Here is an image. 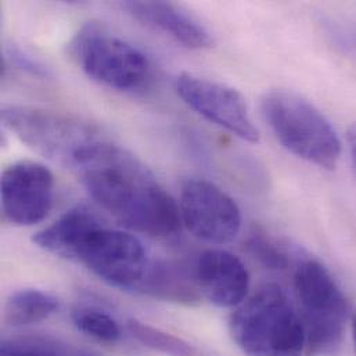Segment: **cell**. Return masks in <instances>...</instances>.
Instances as JSON below:
<instances>
[{"label": "cell", "instance_id": "cell-9", "mask_svg": "<svg viewBox=\"0 0 356 356\" xmlns=\"http://www.w3.org/2000/svg\"><path fill=\"white\" fill-rule=\"evenodd\" d=\"M179 97L197 114L248 143H258L259 132L241 93L232 86L190 72L175 81Z\"/></svg>", "mask_w": 356, "mask_h": 356}, {"label": "cell", "instance_id": "cell-18", "mask_svg": "<svg viewBox=\"0 0 356 356\" xmlns=\"http://www.w3.org/2000/svg\"><path fill=\"white\" fill-rule=\"evenodd\" d=\"M0 356H93L46 337H17L1 343Z\"/></svg>", "mask_w": 356, "mask_h": 356}, {"label": "cell", "instance_id": "cell-3", "mask_svg": "<svg viewBox=\"0 0 356 356\" xmlns=\"http://www.w3.org/2000/svg\"><path fill=\"white\" fill-rule=\"evenodd\" d=\"M3 125L36 154L78 170L106 139L99 128L81 118L31 106H7Z\"/></svg>", "mask_w": 356, "mask_h": 356}, {"label": "cell", "instance_id": "cell-14", "mask_svg": "<svg viewBox=\"0 0 356 356\" xmlns=\"http://www.w3.org/2000/svg\"><path fill=\"white\" fill-rule=\"evenodd\" d=\"M139 293L187 305L198 302L201 298L194 275L188 276L178 266L164 262L152 264Z\"/></svg>", "mask_w": 356, "mask_h": 356}, {"label": "cell", "instance_id": "cell-19", "mask_svg": "<svg viewBox=\"0 0 356 356\" xmlns=\"http://www.w3.org/2000/svg\"><path fill=\"white\" fill-rule=\"evenodd\" d=\"M247 248L251 255L268 269L283 270L290 265L289 252L261 229H254L250 233Z\"/></svg>", "mask_w": 356, "mask_h": 356}, {"label": "cell", "instance_id": "cell-15", "mask_svg": "<svg viewBox=\"0 0 356 356\" xmlns=\"http://www.w3.org/2000/svg\"><path fill=\"white\" fill-rule=\"evenodd\" d=\"M60 300L38 289L13 293L4 305V322L11 327H25L47 321L58 312Z\"/></svg>", "mask_w": 356, "mask_h": 356}, {"label": "cell", "instance_id": "cell-5", "mask_svg": "<svg viewBox=\"0 0 356 356\" xmlns=\"http://www.w3.org/2000/svg\"><path fill=\"white\" fill-rule=\"evenodd\" d=\"M68 50L78 67L106 88L138 92L152 81L153 68L149 57L99 22L92 21L81 26Z\"/></svg>", "mask_w": 356, "mask_h": 356}, {"label": "cell", "instance_id": "cell-13", "mask_svg": "<svg viewBox=\"0 0 356 356\" xmlns=\"http://www.w3.org/2000/svg\"><path fill=\"white\" fill-rule=\"evenodd\" d=\"M102 226L100 219L86 207H76L63 213L33 236V243L49 254L76 261L86 238Z\"/></svg>", "mask_w": 356, "mask_h": 356}, {"label": "cell", "instance_id": "cell-4", "mask_svg": "<svg viewBox=\"0 0 356 356\" xmlns=\"http://www.w3.org/2000/svg\"><path fill=\"white\" fill-rule=\"evenodd\" d=\"M262 114L287 152L323 170L337 167L341 140L332 122L309 100L291 90H270L262 97Z\"/></svg>", "mask_w": 356, "mask_h": 356}, {"label": "cell", "instance_id": "cell-2", "mask_svg": "<svg viewBox=\"0 0 356 356\" xmlns=\"http://www.w3.org/2000/svg\"><path fill=\"white\" fill-rule=\"evenodd\" d=\"M230 333L245 356H302L307 336L300 312L282 287L266 284L238 305Z\"/></svg>", "mask_w": 356, "mask_h": 356}, {"label": "cell", "instance_id": "cell-7", "mask_svg": "<svg viewBox=\"0 0 356 356\" xmlns=\"http://www.w3.org/2000/svg\"><path fill=\"white\" fill-rule=\"evenodd\" d=\"M76 262L104 283L132 291L140 290L153 264L136 236L104 225L86 238Z\"/></svg>", "mask_w": 356, "mask_h": 356}, {"label": "cell", "instance_id": "cell-16", "mask_svg": "<svg viewBox=\"0 0 356 356\" xmlns=\"http://www.w3.org/2000/svg\"><path fill=\"white\" fill-rule=\"evenodd\" d=\"M71 319L81 333L99 343L115 344L122 337V329L118 321L99 308H76L72 311Z\"/></svg>", "mask_w": 356, "mask_h": 356}, {"label": "cell", "instance_id": "cell-11", "mask_svg": "<svg viewBox=\"0 0 356 356\" xmlns=\"http://www.w3.org/2000/svg\"><path fill=\"white\" fill-rule=\"evenodd\" d=\"M193 275L201 297L219 308H237L248 294L250 275L244 264L225 250H207L197 258Z\"/></svg>", "mask_w": 356, "mask_h": 356}, {"label": "cell", "instance_id": "cell-8", "mask_svg": "<svg viewBox=\"0 0 356 356\" xmlns=\"http://www.w3.org/2000/svg\"><path fill=\"white\" fill-rule=\"evenodd\" d=\"M181 223L201 241L227 244L241 230V211L236 201L216 184L188 179L180 190Z\"/></svg>", "mask_w": 356, "mask_h": 356}, {"label": "cell", "instance_id": "cell-22", "mask_svg": "<svg viewBox=\"0 0 356 356\" xmlns=\"http://www.w3.org/2000/svg\"><path fill=\"white\" fill-rule=\"evenodd\" d=\"M353 339H354L356 350V314L353 316Z\"/></svg>", "mask_w": 356, "mask_h": 356}, {"label": "cell", "instance_id": "cell-10", "mask_svg": "<svg viewBox=\"0 0 356 356\" xmlns=\"http://www.w3.org/2000/svg\"><path fill=\"white\" fill-rule=\"evenodd\" d=\"M0 190L4 219L15 226H33L53 207L54 178L43 164L18 161L3 171Z\"/></svg>", "mask_w": 356, "mask_h": 356}, {"label": "cell", "instance_id": "cell-17", "mask_svg": "<svg viewBox=\"0 0 356 356\" xmlns=\"http://www.w3.org/2000/svg\"><path fill=\"white\" fill-rule=\"evenodd\" d=\"M128 332L142 346L165 356H193V347L183 339L167 333L159 327L132 319L128 322Z\"/></svg>", "mask_w": 356, "mask_h": 356}, {"label": "cell", "instance_id": "cell-12", "mask_svg": "<svg viewBox=\"0 0 356 356\" xmlns=\"http://www.w3.org/2000/svg\"><path fill=\"white\" fill-rule=\"evenodd\" d=\"M124 7L138 21L168 35L187 49L202 50L213 44V38L208 28L175 3L127 1Z\"/></svg>", "mask_w": 356, "mask_h": 356}, {"label": "cell", "instance_id": "cell-21", "mask_svg": "<svg viewBox=\"0 0 356 356\" xmlns=\"http://www.w3.org/2000/svg\"><path fill=\"white\" fill-rule=\"evenodd\" d=\"M348 145H350V152H351V160L354 164L356 175V122L351 125L348 131Z\"/></svg>", "mask_w": 356, "mask_h": 356}, {"label": "cell", "instance_id": "cell-20", "mask_svg": "<svg viewBox=\"0 0 356 356\" xmlns=\"http://www.w3.org/2000/svg\"><path fill=\"white\" fill-rule=\"evenodd\" d=\"M3 61L17 67L18 70L36 76V78H49L50 76V71L47 67H44L39 60H36L35 57H32L31 54H28L25 50L19 49L15 44H10L6 49Z\"/></svg>", "mask_w": 356, "mask_h": 356}, {"label": "cell", "instance_id": "cell-1", "mask_svg": "<svg viewBox=\"0 0 356 356\" xmlns=\"http://www.w3.org/2000/svg\"><path fill=\"white\" fill-rule=\"evenodd\" d=\"M76 171L89 195L125 227L150 237L180 230V209L171 194L142 161L110 140Z\"/></svg>", "mask_w": 356, "mask_h": 356}, {"label": "cell", "instance_id": "cell-6", "mask_svg": "<svg viewBox=\"0 0 356 356\" xmlns=\"http://www.w3.org/2000/svg\"><path fill=\"white\" fill-rule=\"evenodd\" d=\"M294 290L307 336V355L329 354L344 336L350 304L325 265L301 261L294 272Z\"/></svg>", "mask_w": 356, "mask_h": 356}]
</instances>
